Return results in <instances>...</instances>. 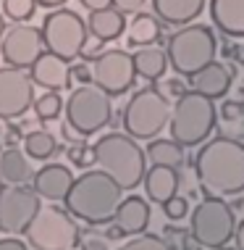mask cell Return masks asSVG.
<instances>
[{"mask_svg": "<svg viewBox=\"0 0 244 250\" xmlns=\"http://www.w3.org/2000/svg\"><path fill=\"white\" fill-rule=\"evenodd\" d=\"M87 29L92 32L94 40L100 42H111V40H118L126 29V19L118 8H100V11H90V19H87Z\"/></svg>", "mask_w": 244, "mask_h": 250, "instance_id": "22", "label": "cell"}, {"mask_svg": "<svg viewBox=\"0 0 244 250\" xmlns=\"http://www.w3.org/2000/svg\"><path fill=\"white\" fill-rule=\"evenodd\" d=\"M118 250H176L171 242L166 237H158V234H137V237H131L129 242H124Z\"/></svg>", "mask_w": 244, "mask_h": 250, "instance_id": "29", "label": "cell"}, {"mask_svg": "<svg viewBox=\"0 0 244 250\" xmlns=\"http://www.w3.org/2000/svg\"><path fill=\"white\" fill-rule=\"evenodd\" d=\"M205 3L207 0H152V11L160 21L184 26L200 19V13L205 11Z\"/></svg>", "mask_w": 244, "mask_h": 250, "instance_id": "20", "label": "cell"}, {"mask_svg": "<svg viewBox=\"0 0 244 250\" xmlns=\"http://www.w3.org/2000/svg\"><path fill=\"white\" fill-rule=\"evenodd\" d=\"M228 53L234 56L236 63H244V45H234V48H228Z\"/></svg>", "mask_w": 244, "mask_h": 250, "instance_id": "42", "label": "cell"}, {"mask_svg": "<svg viewBox=\"0 0 244 250\" xmlns=\"http://www.w3.org/2000/svg\"><path fill=\"white\" fill-rule=\"evenodd\" d=\"M163 213H166L171 221L187 219V216H189V203H187V198H179V195L168 198L166 203H163Z\"/></svg>", "mask_w": 244, "mask_h": 250, "instance_id": "31", "label": "cell"}, {"mask_svg": "<svg viewBox=\"0 0 244 250\" xmlns=\"http://www.w3.org/2000/svg\"><path fill=\"white\" fill-rule=\"evenodd\" d=\"M69 0H37V5H45V8H56V5H63Z\"/></svg>", "mask_w": 244, "mask_h": 250, "instance_id": "43", "label": "cell"}, {"mask_svg": "<svg viewBox=\"0 0 244 250\" xmlns=\"http://www.w3.org/2000/svg\"><path fill=\"white\" fill-rule=\"evenodd\" d=\"M234 232H236L234 208L223 198L207 195L189 213V234L202 248H210V250L226 248L228 240H234Z\"/></svg>", "mask_w": 244, "mask_h": 250, "instance_id": "6", "label": "cell"}, {"mask_svg": "<svg viewBox=\"0 0 244 250\" xmlns=\"http://www.w3.org/2000/svg\"><path fill=\"white\" fill-rule=\"evenodd\" d=\"M184 250H202V245H197V242H187V245H184Z\"/></svg>", "mask_w": 244, "mask_h": 250, "instance_id": "45", "label": "cell"}, {"mask_svg": "<svg viewBox=\"0 0 244 250\" xmlns=\"http://www.w3.org/2000/svg\"><path fill=\"white\" fill-rule=\"evenodd\" d=\"M56 150H58L56 137H53L50 132H45V129L29 132V134H26V140H24V153L29 155V158H35V161L53 158V155H56Z\"/></svg>", "mask_w": 244, "mask_h": 250, "instance_id": "27", "label": "cell"}, {"mask_svg": "<svg viewBox=\"0 0 244 250\" xmlns=\"http://www.w3.org/2000/svg\"><path fill=\"white\" fill-rule=\"evenodd\" d=\"M5 32V19H3V13H0V35Z\"/></svg>", "mask_w": 244, "mask_h": 250, "instance_id": "46", "label": "cell"}, {"mask_svg": "<svg viewBox=\"0 0 244 250\" xmlns=\"http://www.w3.org/2000/svg\"><path fill=\"white\" fill-rule=\"evenodd\" d=\"M90 66H92V84H97L108 95H124L126 90H131L134 79H137L134 56L121 48L100 53Z\"/></svg>", "mask_w": 244, "mask_h": 250, "instance_id": "12", "label": "cell"}, {"mask_svg": "<svg viewBox=\"0 0 244 250\" xmlns=\"http://www.w3.org/2000/svg\"><path fill=\"white\" fill-rule=\"evenodd\" d=\"M94 164L111 179L118 182L121 190H137L147 174V153L137 145V140L126 132H111L94 143Z\"/></svg>", "mask_w": 244, "mask_h": 250, "instance_id": "3", "label": "cell"}, {"mask_svg": "<svg viewBox=\"0 0 244 250\" xmlns=\"http://www.w3.org/2000/svg\"><path fill=\"white\" fill-rule=\"evenodd\" d=\"M45 53V40H42V29L37 26H11L3 37L0 45V56L8 66L16 69H29L32 63Z\"/></svg>", "mask_w": 244, "mask_h": 250, "instance_id": "14", "label": "cell"}, {"mask_svg": "<svg viewBox=\"0 0 244 250\" xmlns=\"http://www.w3.org/2000/svg\"><path fill=\"white\" fill-rule=\"evenodd\" d=\"M166 90H168V92H171V95H173V98H181V95H184V92H187V87H184V84H181V82H179V79H171V82H168V84H166Z\"/></svg>", "mask_w": 244, "mask_h": 250, "instance_id": "39", "label": "cell"}, {"mask_svg": "<svg viewBox=\"0 0 244 250\" xmlns=\"http://www.w3.org/2000/svg\"><path fill=\"white\" fill-rule=\"evenodd\" d=\"M168 53L163 48H155V45H145L134 53V69H137V77L147 79V82H155L160 79L168 69Z\"/></svg>", "mask_w": 244, "mask_h": 250, "instance_id": "23", "label": "cell"}, {"mask_svg": "<svg viewBox=\"0 0 244 250\" xmlns=\"http://www.w3.org/2000/svg\"><path fill=\"white\" fill-rule=\"evenodd\" d=\"M171 103L158 87L137 90L124 108V132L134 140H155L171 121Z\"/></svg>", "mask_w": 244, "mask_h": 250, "instance_id": "7", "label": "cell"}, {"mask_svg": "<svg viewBox=\"0 0 244 250\" xmlns=\"http://www.w3.org/2000/svg\"><path fill=\"white\" fill-rule=\"evenodd\" d=\"M129 29V45L131 48H145V45H155L160 40V19L152 13H134Z\"/></svg>", "mask_w": 244, "mask_h": 250, "instance_id": "25", "label": "cell"}, {"mask_svg": "<svg viewBox=\"0 0 244 250\" xmlns=\"http://www.w3.org/2000/svg\"><path fill=\"white\" fill-rule=\"evenodd\" d=\"M5 132H8V129H5V124H3V119H0V147H3V145H5Z\"/></svg>", "mask_w": 244, "mask_h": 250, "instance_id": "44", "label": "cell"}, {"mask_svg": "<svg viewBox=\"0 0 244 250\" xmlns=\"http://www.w3.org/2000/svg\"><path fill=\"white\" fill-rule=\"evenodd\" d=\"M145 3L147 0H113V8H118L121 13H139Z\"/></svg>", "mask_w": 244, "mask_h": 250, "instance_id": "36", "label": "cell"}, {"mask_svg": "<svg viewBox=\"0 0 244 250\" xmlns=\"http://www.w3.org/2000/svg\"><path fill=\"white\" fill-rule=\"evenodd\" d=\"M215 121H218L215 100L200 95L194 90H187L181 98H176L168 126H171V137L179 145L197 147L205 140H210V134L215 129Z\"/></svg>", "mask_w": 244, "mask_h": 250, "instance_id": "5", "label": "cell"}, {"mask_svg": "<svg viewBox=\"0 0 244 250\" xmlns=\"http://www.w3.org/2000/svg\"><path fill=\"white\" fill-rule=\"evenodd\" d=\"M69 161L74 166L84 168V166L94 164V150H92V147H87V145H74L69 150Z\"/></svg>", "mask_w": 244, "mask_h": 250, "instance_id": "32", "label": "cell"}, {"mask_svg": "<svg viewBox=\"0 0 244 250\" xmlns=\"http://www.w3.org/2000/svg\"><path fill=\"white\" fill-rule=\"evenodd\" d=\"M145 192L152 203L163 206L168 198H173L176 190H179V171L173 166H160V164H152V168H147L145 174Z\"/></svg>", "mask_w": 244, "mask_h": 250, "instance_id": "21", "label": "cell"}, {"mask_svg": "<svg viewBox=\"0 0 244 250\" xmlns=\"http://www.w3.org/2000/svg\"><path fill=\"white\" fill-rule=\"evenodd\" d=\"M210 19L226 37H244V0H210Z\"/></svg>", "mask_w": 244, "mask_h": 250, "instance_id": "19", "label": "cell"}, {"mask_svg": "<svg viewBox=\"0 0 244 250\" xmlns=\"http://www.w3.org/2000/svg\"><path fill=\"white\" fill-rule=\"evenodd\" d=\"M242 113H244V103H242V100H223V103H221V119L236 121V119H242Z\"/></svg>", "mask_w": 244, "mask_h": 250, "instance_id": "34", "label": "cell"}, {"mask_svg": "<svg viewBox=\"0 0 244 250\" xmlns=\"http://www.w3.org/2000/svg\"><path fill=\"white\" fill-rule=\"evenodd\" d=\"M74 179H76V177L71 174L69 166L47 164V166H42L35 174V192L39 195V198L50 200V203H60V200H66V195H69Z\"/></svg>", "mask_w": 244, "mask_h": 250, "instance_id": "16", "label": "cell"}, {"mask_svg": "<svg viewBox=\"0 0 244 250\" xmlns=\"http://www.w3.org/2000/svg\"><path fill=\"white\" fill-rule=\"evenodd\" d=\"M79 248L81 250H108V237L97 232H84L79 237Z\"/></svg>", "mask_w": 244, "mask_h": 250, "instance_id": "33", "label": "cell"}, {"mask_svg": "<svg viewBox=\"0 0 244 250\" xmlns=\"http://www.w3.org/2000/svg\"><path fill=\"white\" fill-rule=\"evenodd\" d=\"M87 24L81 21L79 13H74L69 8H56L45 16L42 21V40L45 48L56 56L74 61L84 50L87 45Z\"/></svg>", "mask_w": 244, "mask_h": 250, "instance_id": "10", "label": "cell"}, {"mask_svg": "<svg viewBox=\"0 0 244 250\" xmlns=\"http://www.w3.org/2000/svg\"><path fill=\"white\" fill-rule=\"evenodd\" d=\"M121 200H124V190L118 187V182L108 177L103 168H92L74 179L63 203L74 219L90 227H103L116 219Z\"/></svg>", "mask_w": 244, "mask_h": 250, "instance_id": "2", "label": "cell"}, {"mask_svg": "<svg viewBox=\"0 0 244 250\" xmlns=\"http://www.w3.org/2000/svg\"><path fill=\"white\" fill-rule=\"evenodd\" d=\"M194 177L207 195L244 192V143L234 137H213L194 155Z\"/></svg>", "mask_w": 244, "mask_h": 250, "instance_id": "1", "label": "cell"}, {"mask_svg": "<svg viewBox=\"0 0 244 250\" xmlns=\"http://www.w3.org/2000/svg\"><path fill=\"white\" fill-rule=\"evenodd\" d=\"M32 164L29 155L21 153L19 147H8L5 153H0V182L5 185H24L32 177Z\"/></svg>", "mask_w": 244, "mask_h": 250, "instance_id": "24", "label": "cell"}, {"mask_svg": "<svg viewBox=\"0 0 244 250\" xmlns=\"http://www.w3.org/2000/svg\"><path fill=\"white\" fill-rule=\"evenodd\" d=\"M71 79H76L79 84H92V66L90 63L71 66Z\"/></svg>", "mask_w": 244, "mask_h": 250, "instance_id": "35", "label": "cell"}, {"mask_svg": "<svg viewBox=\"0 0 244 250\" xmlns=\"http://www.w3.org/2000/svg\"><path fill=\"white\" fill-rule=\"evenodd\" d=\"M35 103V82L24 69H0V119H19Z\"/></svg>", "mask_w": 244, "mask_h": 250, "instance_id": "13", "label": "cell"}, {"mask_svg": "<svg viewBox=\"0 0 244 250\" xmlns=\"http://www.w3.org/2000/svg\"><path fill=\"white\" fill-rule=\"evenodd\" d=\"M0 250H29V245L19 237H0Z\"/></svg>", "mask_w": 244, "mask_h": 250, "instance_id": "37", "label": "cell"}, {"mask_svg": "<svg viewBox=\"0 0 244 250\" xmlns=\"http://www.w3.org/2000/svg\"><path fill=\"white\" fill-rule=\"evenodd\" d=\"M145 153L152 164H160V166L179 168L184 164V145H179L173 137L171 140H150V145H147Z\"/></svg>", "mask_w": 244, "mask_h": 250, "instance_id": "26", "label": "cell"}, {"mask_svg": "<svg viewBox=\"0 0 244 250\" xmlns=\"http://www.w3.org/2000/svg\"><path fill=\"white\" fill-rule=\"evenodd\" d=\"M113 224L121 227V232L126 237H137L142 234L147 227H150V206H147L145 198L139 195H129V198L121 200L118 211H116V219Z\"/></svg>", "mask_w": 244, "mask_h": 250, "instance_id": "18", "label": "cell"}, {"mask_svg": "<svg viewBox=\"0 0 244 250\" xmlns=\"http://www.w3.org/2000/svg\"><path fill=\"white\" fill-rule=\"evenodd\" d=\"M113 95L100 90L97 84H79L66 100V124L79 137L105 129L113 119Z\"/></svg>", "mask_w": 244, "mask_h": 250, "instance_id": "8", "label": "cell"}, {"mask_svg": "<svg viewBox=\"0 0 244 250\" xmlns=\"http://www.w3.org/2000/svg\"><path fill=\"white\" fill-rule=\"evenodd\" d=\"M189 87L210 100H221L231 90V71L223 63H218V61H213L210 66L200 69L194 77H189Z\"/></svg>", "mask_w": 244, "mask_h": 250, "instance_id": "17", "label": "cell"}, {"mask_svg": "<svg viewBox=\"0 0 244 250\" xmlns=\"http://www.w3.org/2000/svg\"><path fill=\"white\" fill-rule=\"evenodd\" d=\"M105 237H108V240H121V237H126V234L121 232V227L111 224V227H108V232H105Z\"/></svg>", "mask_w": 244, "mask_h": 250, "instance_id": "41", "label": "cell"}, {"mask_svg": "<svg viewBox=\"0 0 244 250\" xmlns=\"http://www.w3.org/2000/svg\"><path fill=\"white\" fill-rule=\"evenodd\" d=\"M42 208V198L24 185H8L0 190V232L24 234Z\"/></svg>", "mask_w": 244, "mask_h": 250, "instance_id": "11", "label": "cell"}, {"mask_svg": "<svg viewBox=\"0 0 244 250\" xmlns=\"http://www.w3.org/2000/svg\"><path fill=\"white\" fill-rule=\"evenodd\" d=\"M168 63L181 77H194L200 69H205L218 56V40L215 32L205 24H184L168 37L166 42Z\"/></svg>", "mask_w": 244, "mask_h": 250, "instance_id": "4", "label": "cell"}, {"mask_svg": "<svg viewBox=\"0 0 244 250\" xmlns=\"http://www.w3.org/2000/svg\"><path fill=\"white\" fill-rule=\"evenodd\" d=\"M26 242L32 250H71L79 245V224L69 211L60 208H39L29 227H26Z\"/></svg>", "mask_w": 244, "mask_h": 250, "instance_id": "9", "label": "cell"}, {"mask_svg": "<svg viewBox=\"0 0 244 250\" xmlns=\"http://www.w3.org/2000/svg\"><path fill=\"white\" fill-rule=\"evenodd\" d=\"M234 242H236V250H244V219L236 224V232H234Z\"/></svg>", "mask_w": 244, "mask_h": 250, "instance_id": "40", "label": "cell"}, {"mask_svg": "<svg viewBox=\"0 0 244 250\" xmlns=\"http://www.w3.org/2000/svg\"><path fill=\"white\" fill-rule=\"evenodd\" d=\"M81 5L90 11H100V8H111L113 0H81Z\"/></svg>", "mask_w": 244, "mask_h": 250, "instance_id": "38", "label": "cell"}, {"mask_svg": "<svg viewBox=\"0 0 244 250\" xmlns=\"http://www.w3.org/2000/svg\"><path fill=\"white\" fill-rule=\"evenodd\" d=\"M35 111L42 121H53V119L60 116V111H63V100H60V95L56 90H50V92H45V95H39L35 100Z\"/></svg>", "mask_w": 244, "mask_h": 250, "instance_id": "28", "label": "cell"}, {"mask_svg": "<svg viewBox=\"0 0 244 250\" xmlns=\"http://www.w3.org/2000/svg\"><path fill=\"white\" fill-rule=\"evenodd\" d=\"M221 250H231V248H221ZM234 250H236V248H234Z\"/></svg>", "mask_w": 244, "mask_h": 250, "instance_id": "47", "label": "cell"}, {"mask_svg": "<svg viewBox=\"0 0 244 250\" xmlns=\"http://www.w3.org/2000/svg\"><path fill=\"white\" fill-rule=\"evenodd\" d=\"M35 8H37V0H3V13L13 21H29L35 16Z\"/></svg>", "mask_w": 244, "mask_h": 250, "instance_id": "30", "label": "cell"}, {"mask_svg": "<svg viewBox=\"0 0 244 250\" xmlns=\"http://www.w3.org/2000/svg\"><path fill=\"white\" fill-rule=\"evenodd\" d=\"M32 69V82L39 84V87H45V90H66V87L71 84V66H69V61L66 58H60L56 56V53H42L35 63L29 66Z\"/></svg>", "mask_w": 244, "mask_h": 250, "instance_id": "15", "label": "cell"}]
</instances>
